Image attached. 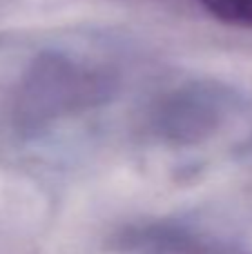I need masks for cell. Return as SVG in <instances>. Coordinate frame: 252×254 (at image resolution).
<instances>
[{"instance_id":"6da1fadb","label":"cell","mask_w":252,"mask_h":254,"mask_svg":"<svg viewBox=\"0 0 252 254\" xmlns=\"http://www.w3.org/2000/svg\"><path fill=\"white\" fill-rule=\"evenodd\" d=\"M212 18L241 29H252V0H199Z\"/></svg>"}]
</instances>
